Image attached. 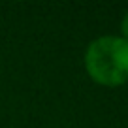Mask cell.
<instances>
[{"mask_svg": "<svg viewBox=\"0 0 128 128\" xmlns=\"http://www.w3.org/2000/svg\"><path fill=\"white\" fill-rule=\"evenodd\" d=\"M85 64L96 81L106 85L122 83L128 77V42L117 36L98 38L88 45Z\"/></svg>", "mask_w": 128, "mask_h": 128, "instance_id": "obj_1", "label": "cell"}, {"mask_svg": "<svg viewBox=\"0 0 128 128\" xmlns=\"http://www.w3.org/2000/svg\"><path fill=\"white\" fill-rule=\"evenodd\" d=\"M122 32H124L126 42H128V13H126V17H124V21H122Z\"/></svg>", "mask_w": 128, "mask_h": 128, "instance_id": "obj_2", "label": "cell"}]
</instances>
